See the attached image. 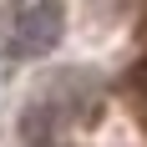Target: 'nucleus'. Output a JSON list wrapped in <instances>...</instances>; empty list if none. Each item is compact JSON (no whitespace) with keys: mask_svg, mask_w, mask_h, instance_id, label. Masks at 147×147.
Instances as JSON below:
<instances>
[{"mask_svg":"<svg viewBox=\"0 0 147 147\" xmlns=\"http://www.w3.org/2000/svg\"><path fill=\"white\" fill-rule=\"evenodd\" d=\"M56 36H61V5L56 0H41L36 15L15 30V56H36L46 46H56Z\"/></svg>","mask_w":147,"mask_h":147,"instance_id":"f257e3e1","label":"nucleus"}]
</instances>
